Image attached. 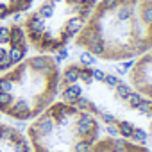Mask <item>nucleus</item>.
Returning a JSON list of instances; mask_svg holds the SVG:
<instances>
[{
	"instance_id": "1",
	"label": "nucleus",
	"mask_w": 152,
	"mask_h": 152,
	"mask_svg": "<svg viewBox=\"0 0 152 152\" xmlns=\"http://www.w3.org/2000/svg\"><path fill=\"white\" fill-rule=\"evenodd\" d=\"M57 97L97 118L109 136L152 147V100L120 75L70 63L61 70Z\"/></svg>"
},
{
	"instance_id": "2",
	"label": "nucleus",
	"mask_w": 152,
	"mask_h": 152,
	"mask_svg": "<svg viewBox=\"0 0 152 152\" xmlns=\"http://www.w3.org/2000/svg\"><path fill=\"white\" fill-rule=\"evenodd\" d=\"M75 45L109 63L143 56L152 50V0H100Z\"/></svg>"
},
{
	"instance_id": "3",
	"label": "nucleus",
	"mask_w": 152,
	"mask_h": 152,
	"mask_svg": "<svg viewBox=\"0 0 152 152\" xmlns=\"http://www.w3.org/2000/svg\"><path fill=\"white\" fill-rule=\"evenodd\" d=\"M61 68L50 54L23 57L0 73V113L16 122H31L59 95Z\"/></svg>"
},
{
	"instance_id": "4",
	"label": "nucleus",
	"mask_w": 152,
	"mask_h": 152,
	"mask_svg": "<svg viewBox=\"0 0 152 152\" xmlns=\"http://www.w3.org/2000/svg\"><path fill=\"white\" fill-rule=\"evenodd\" d=\"M100 136L97 118L63 100L52 102L27 129L32 152H91Z\"/></svg>"
},
{
	"instance_id": "5",
	"label": "nucleus",
	"mask_w": 152,
	"mask_h": 152,
	"mask_svg": "<svg viewBox=\"0 0 152 152\" xmlns=\"http://www.w3.org/2000/svg\"><path fill=\"white\" fill-rule=\"evenodd\" d=\"M99 0H45L23 22L27 45L39 54H56L75 39Z\"/></svg>"
},
{
	"instance_id": "6",
	"label": "nucleus",
	"mask_w": 152,
	"mask_h": 152,
	"mask_svg": "<svg viewBox=\"0 0 152 152\" xmlns=\"http://www.w3.org/2000/svg\"><path fill=\"white\" fill-rule=\"evenodd\" d=\"M27 50L29 45L22 25H0V73L20 63L27 56Z\"/></svg>"
},
{
	"instance_id": "7",
	"label": "nucleus",
	"mask_w": 152,
	"mask_h": 152,
	"mask_svg": "<svg viewBox=\"0 0 152 152\" xmlns=\"http://www.w3.org/2000/svg\"><path fill=\"white\" fill-rule=\"evenodd\" d=\"M127 81L132 90L152 100V50L132 61V66L127 70Z\"/></svg>"
},
{
	"instance_id": "8",
	"label": "nucleus",
	"mask_w": 152,
	"mask_h": 152,
	"mask_svg": "<svg viewBox=\"0 0 152 152\" xmlns=\"http://www.w3.org/2000/svg\"><path fill=\"white\" fill-rule=\"evenodd\" d=\"M0 152H32V148L27 134L7 122H0Z\"/></svg>"
},
{
	"instance_id": "9",
	"label": "nucleus",
	"mask_w": 152,
	"mask_h": 152,
	"mask_svg": "<svg viewBox=\"0 0 152 152\" xmlns=\"http://www.w3.org/2000/svg\"><path fill=\"white\" fill-rule=\"evenodd\" d=\"M91 152H152V147L107 134V136H100L97 140Z\"/></svg>"
},
{
	"instance_id": "10",
	"label": "nucleus",
	"mask_w": 152,
	"mask_h": 152,
	"mask_svg": "<svg viewBox=\"0 0 152 152\" xmlns=\"http://www.w3.org/2000/svg\"><path fill=\"white\" fill-rule=\"evenodd\" d=\"M32 2L34 0H0V20L29 11L32 7Z\"/></svg>"
}]
</instances>
